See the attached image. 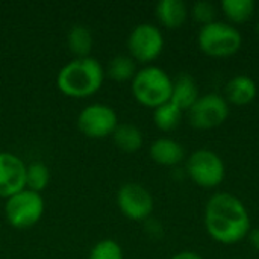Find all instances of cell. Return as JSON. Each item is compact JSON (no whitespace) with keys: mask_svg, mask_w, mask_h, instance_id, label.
<instances>
[{"mask_svg":"<svg viewBox=\"0 0 259 259\" xmlns=\"http://www.w3.org/2000/svg\"><path fill=\"white\" fill-rule=\"evenodd\" d=\"M185 170L190 179L203 188L219 187L226 176L223 159L215 152L208 149L193 152L187 161Z\"/></svg>","mask_w":259,"mask_h":259,"instance_id":"6","label":"cell"},{"mask_svg":"<svg viewBox=\"0 0 259 259\" xmlns=\"http://www.w3.org/2000/svg\"><path fill=\"white\" fill-rule=\"evenodd\" d=\"M220 6L226 18L234 24L246 23L255 12L253 0H223Z\"/></svg>","mask_w":259,"mask_h":259,"instance_id":"19","label":"cell"},{"mask_svg":"<svg viewBox=\"0 0 259 259\" xmlns=\"http://www.w3.org/2000/svg\"><path fill=\"white\" fill-rule=\"evenodd\" d=\"M106 73L117 82L132 80L137 73V64L129 55H115L109 61Z\"/></svg>","mask_w":259,"mask_h":259,"instance_id":"20","label":"cell"},{"mask_svg":"<svg viewBox=\"0 0 259 259\" xmlns=\"http://www.w3.org/2000/svg\"><path fill=\"white\" fill-rule=\"evenodd\" d=\"M199 49L212 58H228L235 55L243 44L240 30L229 23L212 21L202 26L197 35Z\"/></svg>","mask_w":259,"mask_h":259,"instance_id":"4","label":"cell"},{"mask_svg":"<svg viewBox=\"0 0 259 259\" xmlns=\"http://www.w3.org/2000/svg\"><path fill=\"white\" fill-rule=\"evenodd\" d=\"M67 46L76 58L90 56L93 49V33L83 24H74L67 33Z\"/></svg>","mask_w":259,"mask_h":259,"instance_id":"17","label":"cell"},{"mask_svg":"<svg viewBox=\"0 0 259 259\" xmlns=\"http://www.w3.org/2000/svg\"><path fill=\"white\" fill-rule=\"evenodd\" d=\"M26 164L24 161L11 153L0 152V197L9 199L18 191L26 188Z\"/></svg>","mask_w":259,"mask_h":259,"instance_id":"11","label":"cell"},{"mask_svg":"<svg viewBox=\"0 0 259 259\" xmlns=\"http://www.w3.org/2000/svg\"><path fill=\"white\" fill-rule=\"evenodd\" d=\"M249 238H250V244L253 246V249L259 252V228L253 229V231L250 232V237H249Z\"/></svg>","mask_w":259,"mask_h":259,"instance_id":"25","label":"cell"},{"mask_svg":"<svg viewBox=\"0 0 259 259\" xmlns=\"http://www.w3.org/2000/svg\"><path fill=\"white\" fill-rule=\"evenodd\" d=\"M200 97L199 87L193 76L181 74L173 80V91H171V102L178 105L182 111H188Z\"/></svg>","mask_w":259,"mask_h":259,"instance_id":"15","label":"cell"},{"mask_svg":"<svg viewBox=\"0 0 259 259\" xmlns=\"http://www.w3.org/2000/svg\"><path fill=\"white\" fill-rule=\"evenodd\" d=\"M129 56L140 64L155 61L164 50V36L158 26L152 23L137 24L127 36Z\"/></svg>","mask_w":259,"mask_h":259,"instance_id":"7","label":"cell"},{"mask_svg":"<svg viewBox=\"0 0 259 259\" xmlns=\"http://www.w3.org/2000/svg\"><path fill=\"white\" fill-rule=\"evenodd\" d=\"M256 32H258V35H259V21H258V24H256Z\"/></svg>","mask_w":259,"mask_h":259,"instance_id":"26","label":"cell"},{"mask_svg":"<svg viewBox=\"0 0 259 259\" xmlns=\"http://www.w3.org/2000/svg\"><path fill=\"white\" fill-rule=\"evenodd\" d=\"M117 205L124 217L134 222H146L153 212V197L147 188L137 182H127L117 193Z\"/></svg>","mask_w":259,"mask_h":259,"instance_id":"10","label":"cell"},{"mask_svg":"<svg viewBox=\"0 0 259 259\" xmlns=\"http://www.w3.org/2000/svg\"><path fill=\"white\" fill-rule=\"evenodd\" d=\"M158 21L167 29L181 27L188 18V8L182 0H161L155 8Z\"/></svg>","mask_w":259,"mask_h":259,"instance_id":"14","label":"cell"},{"mask_svg":"<svg viewBox=\"0 0 259 259\" xmlns=\"http://www.w3.org/2000/svg\"><path fill=\"white\" fill-rule=\"evenodd\" d=\"M103 79L105 70L96 58H74L58 71L56 87L65 96L82 99L97 93Z\"/></svg>","mask_w":259,"mask_h":259,"instance_id":"2","label":"cell"},{"mask_svg":"<svg viewBox=\"0 0 259 259\" xmlns=\"http://www.w3.org/2000/svg\"><path fill=\"white\" fill-rule=\"evenodd\" d=\"M44 214V199L32 190H21L6 199L5 217L15 229H27L35 226Z\"/></svg>","mask_w":259,"mask_h":259,"instance_id":"5","label":"cell"},{"mask_svg":"<svg viewBox=\"0 0 259 259\" xmlns=\"http://www.w3.org/2000/svg\"><path fill=\"white\" fill-rule=\"evenodd\" d=\"M149 153H150V158L156 164L165 165V167H175L181 164L185 158V150L182 144L167 137H161L155 140L149 149Z\"/></svg>","mask_w":259,"mask_h":259,"instance_id":"13","label":"cell"},{"mask_svg":"<svg viewBox=\"0 0 259 259\" xmlns=\"http://www.w3.org/2000/svg\"><path fill=\"white\" fill-rule=\"evenodd\" d=\"M115 146L127 153H134L143 147L144 137L143 132L138 126L131 124V123H118L112 134Z\"/></svg>","mask_w":259,"mask_h":259,"instance_id":"16","label":"cell"},{"mask_svg":"<svg viewBox=\"0 0 259 259\" xmlns=\"http://www.w3.org/2000/svg\"><path fill=\"white\" fill-rule=\"evenodd\" d=\"M229 117V103L217 93L200 96L188 109V118L193 127L208 131L222 126Z\"/></svg>","mask_w":259,"mask_h":259,"instance_id":"8","label":"cell"},{"mask_svg":"<svg viewBox=\"0 0 259 259\" xmlns=\"http://www.w3.org/2000/svg\"><path fill=\"white\" fill-rule=\"evenodd\" d=\"M170 259H203L199 253L191 252V250H185V252H179L175 256H171Z\"/></svg>","mask_w":259,"mask_h":259,"instance_id":"24","label":"cell"},{"mask_svg":"<svg viewBox=\"0 0 259 259\" xmlns=\"http://www.w3.org/2000/svg\"><path fill=\"white\" fill-rule=\"evenodd\" d=\"M88 259H124L121 246L111 238L100 240L90 250Z\"/></svg>","mask_w":259,"mask_h":259,"instance_id":"22","label":"cell"},{"mask_svg":"<svg viewBox=\"0 0 259 259\" xmlns=\"http://www.w3.org/2000/svg\"><path fill=\"white\" fill-rule=\"evenodd\" d=\"M182 114L184 111L170 100L153 109V121L159 131L170 132V131H175L181 124Z\"/></svg>","mask_w":259,"mask_h":259,"instance_id":"18","label":"cell"},{"mask_svg":"<svg viewBox=\"0 0 259 259\" xmlns=\"http://www.w3.org/2000/svg\"><path fill=\"white\" fill-rule=\"evenodd\" d=\"M131 90L138 103L155 109L170 102L173 80L161 67L146 65L141 70H137L131 83Z\"/></svg>","mask_w":259,"mask_h":259,"instance_id":"3","label":"cell"},{"mask_svg":"<svg viewBox=\"0 0 259 259\" xmlns=\"http://www.w3.org/2000/svg\"><path fill=\"white\" fill-rule=\"evenodd\" d=\"M205 228L209 237L217 243L226 246L237 244L249 235V211L234 194L217 193L206 203Z\"/></svg>","mask_w":259,"mask_h":259,"instance_id":"1","label":"cell"},{"mask_svg":"<svg viewBox=\"0 0 259 259\" xmlns=\"http://www.w3.org/2000/svg\"><path fill=\"white\" fill-rule=\"evenodd\" d=\"M191 17L194 21H197L202 26H206L212 21H215V6L211 2L200 0L196 2L191 8Z\"/></svg>","mask_w":259,"mask_h":259,"instance_id":"23","label":"cell"},{"mask_svg":"<svg viewBox=\"0 0 259 259\" xmlns=\"http://www.w3.org/2000/svg\"><path fill=\"white\" fill-rule=\"evenodd\" d=\"M118 126L117 112L105 103H91L77 115L79 131L90 138H105L114 134Z\"/></svg>","mask_w":259,"mask_h":259,"instance_id":"9","label":"cell"},{"mask_svg":"<svg viewBox=\"0 0 259 259\" xmlns=\"http://www.w3.org/2000/svg\"><path fill=\"white\" fill-rule=\"evenodd\" d=\"M50 182V170L44 162H32L26 167V188L41 193Z\"/></svg>","mask_w":259,"mask_h":259,"instance_id":"21","label":"cell"},{"mask_svg":"<svg viewBox=\"0 0 259 259\" xmlns=\"http://www.w3.org/2000/svg\"><path fill=\"white\" fill-rule=\"evenodd\" d=\"M256 96H258L256 82L246 74H238L232 77L225 88L226 102L237 106H246L252 103L256 99Z\"/></svg>","mask_w":259,"mask_h":259,"instance_id":"12","label":"cell"}]
</instances>
